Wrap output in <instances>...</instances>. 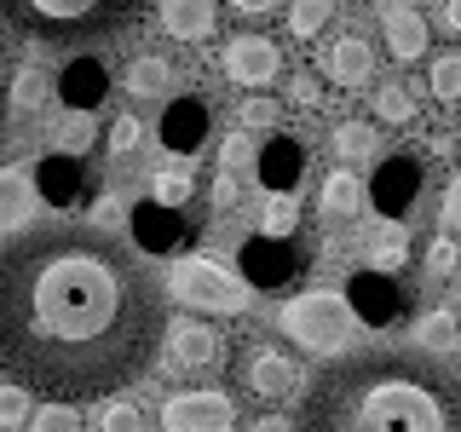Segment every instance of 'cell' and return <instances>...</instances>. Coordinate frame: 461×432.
Wrapping results in <instances>:
<instances>
[{
  "label": "cell",
  "mask_w": 461,
  "mask_h": 432,
  "mask_svg": "<svg viewBox=\"0 0 461 432\" xmlns=\"http://www.w3.org/2000/svg\"><path fill=\"white\" fill-rule=\"evenodd\" d=\"M52 144H58V156H86V150L98 144V122H93V110H69L64 122H58Z\"/></svg>",
  "instance_id": "4316f807"
},
{
  "label": "cell",
  "mask_w": 461,
  "mask_h": 432,
  "mask_svg": "<svg viewBox=\"0 0 461 432\" xmlns=\"http://www.w3.org/2000/svg\"><path fill=\"white\" fill-rule=\"evenodd\" d=\"M317 213H323V220H357V213H364V179H357L352 167H335L317 184Z\"/></svg>",
  "instance_id": "44dd1931"
},
{
  "label": "cell",
  "mask_w": 461,
  "mask_h": 432,
  "mask_svg": "<svg viewBox=\"0 0 461 432\" xmlns=\"http://www.w3.org/2000/svg\"><path fill=\"white\" fill-rule=\"evenodd\" d=\"M237 271H242V283L249 288H288L306 271V259H300V248L288 237H249L242 242V254H237Z\"/></svg>",
  "instance_id": "8992f818"
},
{
  "label": "cell",
  "mask_w": 461,
  "mask_h": 432,
  "mask_svg": "<svg viewBox=\"0 0 461 432\" xmlns=\"http://www.w3.org/2000/svg\"><path fill=\"white\" fill-rule=\"evenodd\" d=\"M122 86L139 98V104H150V98H173V86H179V69H173L162 52H139L133 64H127Z\"/></svg>",
  "instance_id": "ffe728a7"
},
{
  "label": "cell",
  "mask_w": 461,
  "mask_h": 432,
  "mask_svg": "<svg viewBox=\"0 0 461 432\" xmlns=\"http://www.w3.org/2000/svg\"><path fill=\"white\" fill-rule=\"evenodd\" d=\"M323 76L346 86V93H357V86H369L375 76V47L364 35H335L329 40V52H323Z\"/></svg>",
  "instance_id": "9a60e30c"
},
{
  "label": "cell",
  "mask_w": 461,
  "mask_h": 432,
  "mask_svg": "<svg viewBox=\"0 0 461 432\" xmlns=\"http://www.w3.org/2000/svg\"><path fill=\"white\" fill-rule=\"evenodd\" d=\"M167 288H173V300H179V306L213 311V317H237V311H249V283H242V277H230L220 259H208V254L173 259Z\"/></svg>",
  "instance_id": "277c9868"
},
{
  "label": "cell",
  "mask_w": 461,
  "mask_h": 432,
  "mask_svg": "<svg viewBox=\"0 0 461 432\" xmlns=\"http://www.w3.org/2000/svg\"><path fill=\"white\" fill-rule=\"evenodd\" d=\"M35 179L23 167H0V230H18L35 213Z\"/></svg>",
  "instance_id": "cb8c5ba5"
},
{
  "label": "cell",
  "mask_w": 461,
  "mask_h": 432,
  "mask_svg": "<svg viewBox=\"0 0 461 432\" xmlns=\"http://www.w3.org/2000/svg\"><path fill=\"white\" fill-rule=\"evenodd\" d=\"M237 122L242 127H277V104H271V98H242V110H237Z\"/></svg>",
  "instance_id": "ab89813d"
},
{
  "label": "cell",
  "mask_w": 461,
  "mask_h": 432,
  "mask_svg": "<svg viewBox=\"0 0 461 432\" xmlns=\"http://www.w3.org/2000/svg\"><path fill=\"white\" fill-rule=\"evenodd\" d=\"M81 191H86L81 156H58V150H52L47 162H41V173H35V196H41V202H52V208H76Z\"/></svg>",
  "instance_id": "d6986e66"
},
{
  "label": "cell",
  "mask_w": 461,
  "mask_h": 432,
  "mask_svg": "<svg viewBox=\"0 0 461 432\" xmlns=\"http://www.w3.org/2000/svg\"><path fill=\"white\" fill-rule=\"evenodd\" d=\"M294 432H461V381L415 346L335 357L306 386Z\"/></svg>",
  "instance_id": "7a4b0ae2"
},
{
  "label": "cell",
  "mask_w": 461,
  "mask_h": 432,
  "mask_svg": "<svg viewBox=\"0 0 461 432\" xmlns=\"http://www.w3.org/2000/svg\"><path fill=\"white\" fill-rule=\"evenodd\" d=\"M254 432H288V421H283V415H259Z\"/></svg>",
  "instance_id": "7dc6e473"
},
{
  "label": "cell",
  "mask_w": 461,
  "mask_h": 432,
  "mask_svg": "<svg viewBox=\"0 0 461 432\" xmlns=\"http://www.w3.org/2000/svg\"><path fill=\"white\" fill-rule=\"evenodd\" d=\"M277 6H283V0H230V12H237V18H271Z\"/></svg>",
  "instance_id": "ee69618b"
},
{
  "label": "cell",
  "mask_w": 461,
  "mask_h": 432,
  "mask_svg": "<svg viewBox=\"0 0 461 432\" xmlns=\"http://www.w3.org/2000/svg\"><path fill=\"white\" fill-rule=\"evenodd\" d=\"M444 29L461 40V0H444Z\"/></svg>",
  "instance_id": "bcb514c9"
},
{
  "label": "cell",
  "mask_w": 461,
  "mask_h": 432,
  "mask_svg": "<svg viewBox=\"0 0 461 432\" xmlns=\"http://www.w3.org/2000/svg\"><path fill=\"white\" fill-rule=\"evenodd\" d=\"M29 421V386L6 381L0 386V427H23Z\"/></svg>",
  "instance_id": "74e56055"
},
{
  "label": "cell",
  "mask_w": 461,
  "mask_h": 432,
  "mask_svg": "<svg viewBox=\"0 0 461 432\" xmlns=\"http://www.w3.org/2000/svg\"><path fill=\"white\" fill-rule=\"evenodd\" d=\"M335 18V0H288V29L294 40H317V29Z\"/></svg>",
  "instance_id": "f1b7e54d"
},
{
  "label": "cell",
  "mask_w": 461,
  "mask_h": 432,
  "mask_svg": "<svg viewBox=\"0 0 461 432\" xmlns=\"http://www.w3.org/2000/svg\"><path fill=\"white\" fill-rule=\"evenodd\" d=\"M220 69H225L237 86H249V93H259V86H277V81L288 76L277 40H266V35H230L225 52H220Z\"/></svg>",
  "instance_id": "52a82bcc"
},
{
  "label": "cell",
  "mask_w": 461,
  "mask_h": 432,
  "mask_svg": "<svg viewBox=\"0 0 461 432\" xmlns=\"http://www.w3.org/2000/svg\"><path fill=\"white\" fill-rule=\"evenodd\" d=\"M213 208H237V173L220 167V184H213Z\"/></svg>",
  "instance_id": "f6af8a7d"
},
{
  "label": "cell",
  "mask_w": 461,
  "mask_h": 432,
  "mask_svg": "<svg viewBox=\"0 0 461 432\" xmlns=\"http://www.w3.org/2000/svg\"><path fill=\"white\" fill-rule=\"evenodd\" d=\"M242 381H249V392H254V398L283 403V398H294V392H300V364L283 352V346L254 340V346H249V357H242Z\"/></svg>",
  "instance_id": "9c48e42d"
},
{
  "label": "cell",
  "mask_w": 461,
  "mask_h": 432,
  "mask_svg": "<svg viewBox=\"0 0 461 432\" xmlns=\"http://www.w3.org/2000/svg\"><path fill=\"white\" fill-rule=\"evenodd\" d=\"M415 352H427V357H444V352H461V335H456V317L450 311H427L421 323H415V335H410Z\"/></svg>",
  "instance_id": "484cf974"
},
{
  "label": "cell",
  "mask_w": 461,
  "mask_h": 432,
  "mask_svg": "<svg viewBox=\"0 0 461 432\" xmlns=\"http://www.w3.org/2000/svg\"><path fill=\"white\" fill-rule=\"evenodd\" d=\"M346 306H352L357 323L393 328L403 317V288L393 283V271H357V277L346 283Z\"/></svg>",
  "instance_id": "30bf717a"
},
{
  "label": "cell",
  "mask_w": 461,
  "mask_h": 432,
  "mask_svg": "<svg viewBox=\"0 0 461 432\" xmlns=\"http://www.w3.org/2000/svg\"><path fill=\"white\" fill-rule=\"evenodd\" d=\"M225 357V340L213 335L208 323H173L167 328V364L179 374H196V369H220Z\"/></svg>",
  "instance_id": "7c38bea8"
},
{
  "label": "cell",
  "mask_w": 461,
  "mask_h": 432,
  "mask_svg": "<svg viewBox=\"0 0 461 432\" xmlns=\"http://www.w3.org/2000/svg\"><path fill=\"white\" fill-rule=\"evenodd\" d=\"M369 254H375V271H398V266H403V254H410V248H403V230H398V225H386L381 237H375V248H369Z\"/></svg>",
  "instance_id": "8d00e7d4"
},
{
  "label": "cell",
  "mask_w": 461,
  "mask_h": 432,
  "mask_svg": "<svg viewBox=\"0 0 461 432\" xmlns=\"http://www.w3.org/2000/svg\"><path fill=\"white\" fill-rule=\"evenodd\" d=\"M127 213H133V208H127L122 196H98V202H93V225H98V230H115V225H127Z\"/></svg>",
  "instance_id": "60d3db41"
},
{
  "label": "cell",
  "mask_w": 461,
  "mask_h": 432,
  "mask_svg": "<svg viewBox=\"0 0 461 432\" xmlns=\"http://www.w3.org/2000/svg\"><path fill=\"white\" fill-rule=\"evenodd\" d=\"M381 29H386L393 58H403V64H415V58L427 52V18L410 6V0H386V6H381Z\"/></svg>",
  "instance_id": "ac0fdd59"
},
{
  "label": "cell",
  "mask_w": 461,
  "mask_h": 432,
  "mask_svg": "<svg viewBox=\"0 0 461 432\" xmlns=\"http://www.w3.org/2000/svg\"><path fill=\"white\" fill-rule=\"evenodd\" d=\"M52 98H58V81L47 76V69L23 64L18 76H12V115H18V122H41Z\"/></svg>",
  "instance_id": "7402d4cb"
},
{
  "label": "cell",
  "mask_w": 461,
  "mask_h": 432,
  "mask_svg": "<svg viewBox=\"0 0 461 432\" xmlns=\"http://www.w3.org/2000/svg\"><path fill=\"white\" fill-rule=\"evenodd\" d=\"M432 98H438V104H456L461 98V52L432 58Z\"/></svg>",
  "instance_id": "4dcf8cb0"
},
{
  "label": "cell",
  "mask_w": 461,
  "mask_h": 432,
  "mask_svg": "<svg viewBox=\"0 0 461 432\" xmlns=\"http://www.w3.org/2000/svg\"><path fill=\"white\" fill-rule=\"evenodd\" d=\"M456 335H461V317H456Z\"/></svg>",
  "instance_id": "c3c4849f"
},
{
  "label": "cell",
  "mask_w": 461,
  "mask_h": 432,
  "mask_svg": "<svg viewBox=\"0 0 461 432\" xmlns=\"http://www.w3.org/2000/svg\"><path fill=\"white\" fill-rule=\"evenodd\" d=\"M254 156H259V144H254L249 133H230V139L220 144V167H225V173H249Z\"/></svg>",
  "instance_id": "d590c367"
},
{
  "label": "cell",
  "mask_w": 461,
  "mask_h": 432,
  "mask_svg": "<svg viewBox=\"0 0 461 432\" xmlns=\"http://www.w3.org/2000/svg\"><path fill=\"white\" fill-rule=\"evenodd\" d=\"M162 144L173 156H196L208 144V104L202 98H167V115H162Z\"/></svg>",
  "instance_id": "5bb4252c"
},
{
  "label": "cell",
  "mask_w": 461,
  "mask_h": 432,
  "mask_svg": "<svg viewBox=\"0 0 461 432\" xmlns=\"http://www.w3.org/2000/svg\"><path fill=\"white\" fill-rule=\"evenodd\" d=\"M58 98H64L69 110H93L98 98H104V64H98V58H76V64L58 76Z\"/></svg>",
  "instance_id": "603a6c76"
},
{
  "label": "cell",
  "mask_w": 461,
  "mask_h": 432,
  "mask_svg": "<svg viewBox=\"0 0 461 432\" xmlns=\"http://www.w3.org/2000/svg\"><path fill=\"white\" fill-rule=\"evenodd\" d=\"M127 225H133V237H139V248L144 254H173L185 242V213L179 208H162V202H139L133 213H127Z\"/></svg>",
  "instance_id": "4fadbf2b"
},
{
  "label": "cell",
  "mask_w": 461,
  "mask_h": 432,
  "mask_svg": "<svg viewBox=\"0 0 461 432\" xmlns=\"http://www.w3.org/2000/svg\"><path fill=\"white\" fill-rule=\"evenodd\" d=\"M456 259H461V254H456V242H450V237H432V242H427V277H432V283L450 277Z\"/></svg>",
  "instance_id": "f35d334b"
},
{
  "label": "cell",
  "mask_w": 461,
  "mask_h": 432,
  "mask_svg": "<svg viewBox=\"0 0 461 432\" xmlns=\"http://www.w3.org/2000/svg\"><path fill=\"white\" fill-rule=\"evenodd\" d=\"M237 403L230 392H173L162 403V432H230Z\"/></svg>",
  "instance_id": "ba28073f"
},
{
  "label": "cell",
  "mask_w": 461,
  "mask_h": 432,
  "mask_svg": "<svg viewBox=\"0 0 461 432\" xmlns=\"http://www.w3.org/2000/svg\"><path fill=\"white\" fill-rule=\"evenodd\" d=\"M156 12H162V29L173 40H208L213 29H220V0H156Z\"/></svg>",
  "instance_id": "e0dca14e"
},
{
  "label": "cell",
  "mask_w": 461,
  "mask_h": 432,
  "mask_svg": "<svg viewBox=\"0 0 461 432\" xmlns=\"http://www.w3.org/2000/svg\"><path fill=\"white\" fill-rule=\"evenodd\" d=\"M421 196V162L415 156H393L386 167H375V184H369V202L375 213H386V220H398L410 202Z\"/></svg>",
  "instance_id": "8fae6325"
},
{
  "label": "cell",
  "mask_w": 461,
  "mask_h": 432,
  "mask_svg": "<svg viewBox=\"0 0 461 432\" xmlns=\"http://www.w3.org/2000/svg\"><path fill=\"white\" fill-rule=\"evenodd\" d=\"M191 196H196L191 167H156V179H150V202H162V208H185Z\"/></svg>",
  "instance_id": "83f0119b"
},
{
  "label": "cell",
  "mask_w": 461,
  "mask_h": 432,
  "mask_svg": "<svg viewBox=\"0 0 461 432\" xmlns=\"http://www.w3.org/2000/svg\"><path fill=\"white\" fill-rule=\"evenodd\" d=\"M150 0H0V23L35 47H86L133 29Z\"/></svg>",
  "instance_id": "3957f363"
},
{
  "label": "cell",
  "mask_w": 461,
  "mask_h": 432,
  "mask_svg": "<svg viewBox=\"0 0 461 432\" xmlns=\"http://www.w3.org/2000/svg\"><path fill=\"white\" fill-rule=\"evenodd\" d=\"M294 191H271V202H266V213H259V230H266V237H288V230H294Z\"/></svg>",
  "instance_id": "d6a6232c"
},
{
  "label": "cell",
  "mask_w": 461,
  "mask_h": 432,
  "mask_svg": "<svg viewBox=\"0 0 461 432\" xmlns=\"http://www.w3.org/2000/svg\"><path fill=\"white\" fill-rule=\"evenodd\" d=\"M98 432H144V410L127 398H110L104 410H98Z\"/></svg>",
  "instance_id": "836d02e7"
},
{
  "label": "cell",
  "mask_w": 461,
  "mask_h": 432,
  "mask_svg": "<svg viewBox=\"0 0 461 432\" xmlns=\"http://www.w3.org/2000/svg\"><path fill=\"white\" fill-rule=\"evenodd\" d=\"M254 173H259V184H266V191H294L300 173H306V150H300V139L277 133L271 144H259Z\"/></svg>",
  "instance_id": "2e32d148"
},
{
  "label": "cell",
  "mask_w": 461,
  "mask_h": 432,
  "mask_svg": "<svg viewBox=\"0 0 461 432\" xmlns=\"http://www.w3.org/2000/svg\"><path fill=\"white\" fill-rule=\"evenodd\" d=\"M352 306H346L340 294H300L294 306H283V335L294 346H306V352H346V340H352Z\"/></svg>",
  "instance_id": "5b68a950"
},
{
  "label": "cell",
  "mask_w": 461,
  "mask_h": 432,
  "mask_svg": "<svg viewBox=\"0 0 461 432\" xmlns=\"http://www.w3.org/2000/svg\"><path fill=\"white\" fill-rule=\"evenodd\" d=\"M444 225L461 230V173H456L450 184H444Z\"/></svg>",
  "instance_id": "7bdbcfd3"
},
{
  "label": "cell",
  "mask_w": 461,
  "mask_h": 432,
  "mask_svg": "<svg viewBox=\"0 0 461 432\" xmlns=\"http://www.w3.org/2000/svg\"><path fill=\"white\" fill-rule=\"evenodd\" d=\"M288 98H294V104H300V110H312V104H317V98H323V86H317L312 76H294V81H288Z\"/></svg>",
  "instance_id": "b9f144b4"
},
{
  "label": "cell",
  "mask_w": 461,
  "mask_h": 432,
  "mask_svg": "<svg viewBox=\"0 0 461 432\" xmlns=\"http://www.w3.org/2000/svg\"><path fill=\"white\" fill-rule=\"evenodd\" d=\"M335 156H340L346 167L381 162V133H375L369 122H340V127H335Z\"/></svg>",
  "instance_id": "d4e9b609"
},
{
  "label": "cell",
  "mask_w": 461,
  "mask_h": 432,
  "mask_svg": "<svg viewBox=\"0 0 461 432\" xmlns=\"http://www.w3.org/2000/svg\"><path fill=\"white\" fill-rule=\"evenodd\" d=\"M375 122H386V127L415 122V98L403 93V86H381V93H375Z\"/></svg>",
  "instance_id": "1f68e13d"
},
{
  "label": "cell",
  "mask_w": 461,
  "mask_h": 432,
  "mask_svg": "<svg viewBox=\"0 0 461 432\" xmlns=\"http://www.w3.org/2000/svg\"><path fill=\"white\" fill-rule=\"evenodd\" d=\"M29 432H81V410L64 403V398H52V403H41V410L29 415Z\"/></svg>",
  "instance_id": "f546056e"
},
{
  "label": "cell",
  "mask_w": 461,
  "mask_h": 432,
  "mask_svg": "<svg viewBox=\"0 0 461 432\" xmlns=\"http://www.w3.org/2000/svg\"><path fill=\"white\" fill-rule=\"evenodd\" d=\"M139 144H144V122H139V115H115V122H110V156L127 162Z\"/></svg>",
  "instance_id": "e575fe53"
},
{
  "label": "cell",
  "mask_w": 461,
  "mask_h": 432,
  "mask_svg": "<svg viewBox=\"0 0 461 432\" xmlns=\"http://www.w3.org/2000/svg\"><path fill=\"white\" fill-rule=\"evenodd\" d=\"M162 335V288L104 230L35 225L0 248V369L35 398H115Z\"/></svg>",
  "instance_id": "6da1fadb"
}]
</instances>
